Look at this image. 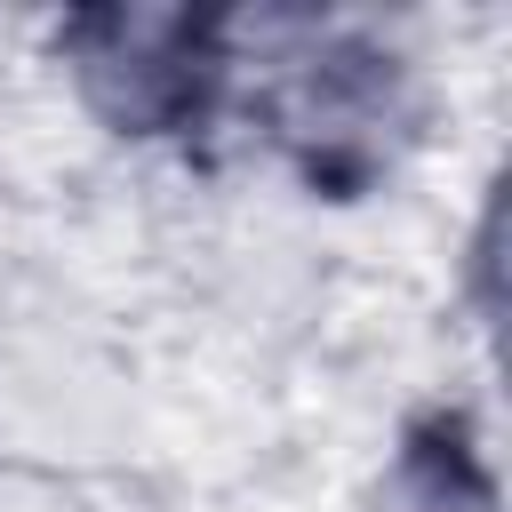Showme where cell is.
Segmentation results:
<instances>
[{
  "instance_id": "cell-1",
  "label": "cell",
  "mask_w": 512,
  "mask_h": 512,
  "mask_svg": "<svg viewBox=\"0 0 512 512\" xmlns=\"http://www.w3.org/2000/svg\"><path fill=\"white\" fill-rule=\"evenodd\" d=\"M72 80H80L88 112H104L120 136H168L208 104L216 56L192 16L112 8L72 32Z\"/></svg>"
},
{
  "instance_id": "cell-2",
  "label": "cell",
  "mask_w": 512,
  "mask_h": 512,
  "mask_svg": "<svg viewBox=\"0 0 512 512\" xmlns=\"http://www.w3.org/2000/svg\"><path fill=\"white\" fill-rule=\"evenodd\" d=\"M368 512H496V496H488V472L456 440H416L376 480Z\"/></svg>"
}]
</instances>
